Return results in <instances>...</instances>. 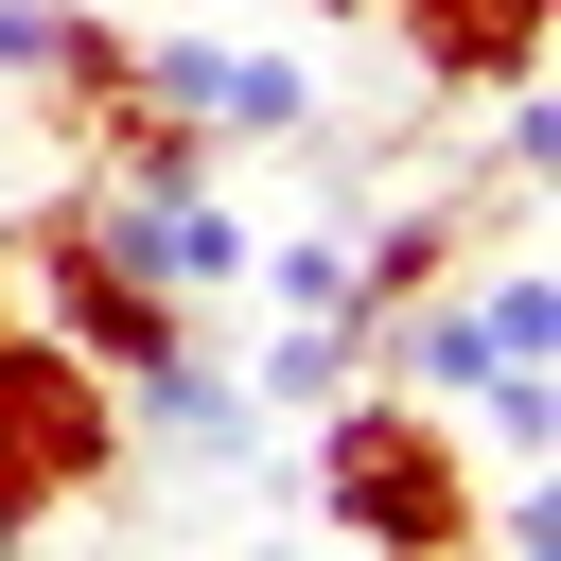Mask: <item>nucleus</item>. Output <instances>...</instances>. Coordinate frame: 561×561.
Returning a JSON list of instances; mask_svg holds the SVG:
<instances>
[{"instance_id":"nucleus-1","label":"nucleus","mask_w":561,"mask_h":561,"mask_svg":"<svg viewBox=\"0 0 561 561\" xmlns=\"http://www.w3.org/2000/svg\"><path fill=\"white\" fill-rule=\"evenodd\" d=\"M316 526L351 543V561H473V508H491V473H473V438L438 421V403H403V386H333L316 403Z\"/></svg>"},{"instance_id":"nucleus-11","label":"nucleus","mask_w":561,"mask_h":561,"mask_svg":"<svg viewBox=\"0 0 561 561\" xmlns=\"http://www.w3.org/2000/svg\"><path fill=\"white\" fill-rule=\"evenodd\" d=\"M245 298H263V316H368V298H351V228H280V245H245Z\"/></svg>"},{"instance_id":"nucleus-3","label":"nucleus","mask_w":561,"mask_h":561,"mask_svg":"<svg viewBox=\"0 0 561 561\" xmlns=\"http://www.w3.org/2000/svg\"><path fill=\"white\" fill-rule=\"evenodd\" d=\"M0 263L35 280V333H70L105 386H123L140 351H175V333H193V316H175V298H158V280L105 245V193H88V175H70V193H35V210L0 228Z\"/></svg>"},{"instance_id":"nucleus-12","label":"nucleus","mask_w":561,"mask_h":561,"mask_svg":"<svg viewBox=\"0 0 561 561\" xmlns=\"http://www.w3.org/2000/svg\"><path fill=\"white\" fill-rule=\"evenodd\" d=\"M316 18H386V0H316Z\"/></svg>"},{"instance_id":"nucleus-5","label":"nucleus","mask_w":561,"mask_h":561,"mask_svg":"<svg viewBox=\"0 0 561 561\" xmlns=\"http://www.w3.org/2000/svg\"><path fill=\"white\" fill-rule=\"evenodd\" d=\"M88 193H105V245H123L175 316L245 298V245H263V228H245V193H228V175H88Z\"/></svg>"},{"instance_id":"nucleus-10","label":"nucleus","mask_w":561,"mask_h":561,"mask_svg":"<svg viewBox=\"0 0 561 561\" xmlns=\"http://www.w3.org/2000/svg\"><path fill=\"white\" fill-rule=\"evenodd\" d=\"M438 421H456L473 456H508V473H526V456H561V368H473Z\"/></svg>"},{"instance_id":"nucleus-7","label":"nucleus","mask_w":561,"mask_h":561,"mask_svg":"<svg viewBox=\"0 0 561 561\" xmlns=\"http://www.w3.org/2000/svg\"><path fill=\"white\" fill-rule=\"evenodd\" d=\"M386 35H403V70H421V88L491 105V88H526V70H543L561 0H386Z\"/></svg>"},{"instance_id":"nucleus-15","label":"nucleus","mask_w":561,"mask_h":561,"mask_svg":"<svg viewBox=\"0 0 561 561\" xmlns=\"http://www.w3.org/2000/svg\"><path fill=\"white\" fill-rule=\"evenodd\" d=\"M245 561H280V543H245Z\"/></svg>"},{"instance_id":"nucleus-14","label":"nucleus","mask_w":561,"mask_h":561,"mask_svg":"<svg viewBox=\"0 0 561 561\" xmlns=\"http://www.w3.org/2000/svg\"><path fill=\"white\" fill-rule=\"evenodd\" d=\"M0 316H18V263H0Z\"/></svg>"},{"instance_id":"nucleus-13","label":"nucleus","mask_w":561,"mask_h":561,"mask_svg":"<svg viewBox=\"0 0 561 561\" xmlns=\"http://www.w3.org/2000/svg\"><path fill=\"white\" fill-rule=\"evenodd\" d=\"M70 561H123V543H70Z\"/></svg>"},{"instance_id":"nucleus-9","label":"nucleus","mask_w":561,"mask_h":561,"mask_svg":"<svg viewBox=\"0 0 561 561\" xmlns=\"http://www.w3.org/2000/svg\"><path fill=\"white\" fill-rule=\"evenodd\" d=\"M351 368H368V316H263V351H245V403H263V421H316Z\"/></svg>"},{"instance_id":"nucleus-8","label":"nucleus","mask_w":561,"mask_h":561,"mask_svg":"<svg viewBox=\"0 0 561 561\" xmlns=\"http://www.w3.org/2000/svg\"><path fill=\"white\" fill-rule=\"evenodd\" d=\"M456 298H473L491 368H561V263H543V245H473V263H456Z\"/></svg>"},{"instance_id":"nucleus-16","label":"nucleus","mask_w":561,"mask_h":561,"mask_svg":"<svg viewBox=\"0 0 561 561\" xmlns=\"http://www.w3.org/2000/svg\"><path fill=\"white\" fill-rule=\"evenodd\" d=\"M158 561H175V543H158Z\"/></svg>"},{"instance_id":"nucleus-2","label":"nucleus","mask_w":561,"mask_h":561,"mask_svg":"<svg viewBox=\"0 0 561 561\" xmlns=\"http://www.w3.org/2000/svg\"><path fill=\"white\" fill-rule=\"evenodd\" d=\"M105 473H123V403H105V368H88L70 333L0 316V561H18V526L88 508Z\"/></svg>"},{"instance_id":"nucleus-4","label":"nucleus","mask_w":561,"mask_h":561,"mask_svg":"<svg viewBox=\"0 0 561 561\" xmlns=\"http://www.w3.org/2000/svg\"><path fill=\"white\" fill-rule=\"evenodd\" d=\"M123 88H140V105H175V123H210L228 158H263V140H333L316 70H298V53H245V35H140V53H123Z\"/></svg>"},{"instance_id":"nucleus-6","label":"nucleus","mask_w":561,"mask_h":561,"mask_svg":"<svg viewBox=\"0 0 561 561\" xmlns=\"http://www.w3.org/2000/svg\"><path fill=\"white\" fill-rule=\"evenodd\" d=\"M105 403H123V456H175V473H245V456H263V403H245V368L210 351V316H193L175 351H140Z\"/></svg>"}]
</instances>
